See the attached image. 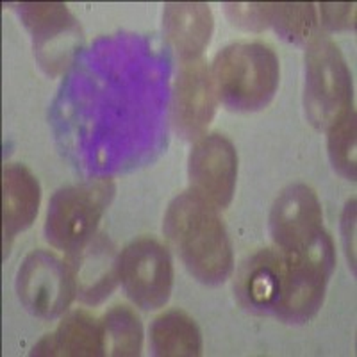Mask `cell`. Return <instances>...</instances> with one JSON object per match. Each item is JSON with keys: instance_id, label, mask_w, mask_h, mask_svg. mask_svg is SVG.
<instances>
[{"instance_id": "obj_6", "label": "cell", "mask_w": 357, "mask_h": 357, "mask_svg": "<svg viewBox=\"0 0 357 357\" xmlns=\"http://www.w3.org/2000/svg\"><path fill=\"white\" fill-rule=\"evenodd\" d=\"M17 293L33 317L54 320L65 314L77 295L68 259L50 250H33L18 268Z\"/></svg>"}, {"instance_id": "obj_2", "label": "cell", "mask_w": 357, "mask_h": 357, "mask_svg": "<svg viewBox=\"0 0 357 357\" xmlns=\"http://www.w3.org/2000/svg\"><path fill=\"white\" fill-rule=\"evenodd\" d=\"M211 75L223 106L252 113L266 107L275 97L280 81L279 57L263 41H238L216 54Z\"/></svg>"}, {"instance_id": "obj_18", "label": "cell", "mask_w": 357, "mask_h": 357, "mask_svg": "<svg viewBox=\"0 0 357 357\" xmlns=\"http://www.w3.org/2000/svg\"><path fill=\"white\" fill-rule=\"evenodd\" d=\"M104 347L107 356L134 357L142 354L143 325L127 305H114L102 318Z\"/></svg>"}, {"instance_id": "obj_9", "label": "cell", "mask_w": 357, "mask_h": 357, "mask_svg": "<svg viewBox=\"0 0 357 357\" xmlns=\"http://www.w3.org/2000/svg\"><path fill=\"white\" fill-rule=\"evenodd\" d=\"M15 9L33 36L34 52L41 66L49 72L66 66L81 38L77 20L68 8L59 2H24Z\"/></svg>"}, {"instance_id": "obj_4", "label": "cell", "mask_w": 357, "mask_h": 357, "mask_svg": "<svg viewBox=\"0 0 357 357\" xmlns=\"http://www.w3.org/2000/svg\"><path fill=\"white\" fill-rule=\"evenodd\" d=\"M114 197L111 178H97L57 190L45 216V238L57 250L75 254L95 238L102 215Z\"/></svg>"}, {"instance_id": "obj_21", "label": "cell", "mask_w": 357, "mask_h": 357, "mask_svg": "<svg viewBox=\"0 0 357 357\" xmlns=\"http://www.w3.org/2000/svg\"><path fill=\"white\" fill-rule=\"evenodd\" d=\"M225 13L232 25L259 33L270 27L272 17V2H238V4H225Z\"/></svg>"}, {"instance_id": "obj_22", "label": "cell", "mask_w": 357, "mask_h": 357, "mask_svg": "<svg viewBox=\"0 0 357 357\" xmlns=\"http://www.w3.org/2000/svg\"><path fill=\"white\" fill-rule=\"evenodd\" d=\"M321 22L329 31H350L356 27V4L349 2H325L320 6Z\"/></svg>"}, {"instance_id": "obj_19", "label": "cell", "mask_w": 357, "mask_h": 357, "mask_svg": "<svg viewBox=\"0 0 357 357\" xmlns=\"http://www.w3.org/2000/svg\"><path fill=\"white\" fill-rule=\"evenodd\" d=\"M270 27L289 43H309L318 36L317 6L311 2H272Z\"/></svg>"}, {"instance_id": "obj_13", "label": "cell", "mask_w": 357, "mask_h": 357, "mask_svg": "<svg viewBox=\"0 0 357 357\" xmlns=\"http://www.w3.org/2000/svg\"><path fill=\"white\" fill-rule=\"evenodd\" d=\"M77 295L86 304H100L113 293L118 279V254L106 238L89 241L82 250L70 254Z\"/></svg>"}, {"instance_id": "obj_17", "label": "cell", "mask_w": 357, "mask_h": 357, "mask_svg": "<svg viewBox=\"0 0 357 357\" xmlns=\"http://www.w3.org/2000/svg\"><path fill=\"white\" fill-rule=\"evenodd\" d=\"M151 350L158 357H197L202 334L190 314L178 309L161 312L151 325Z\"/></svg>"}, {"instance_id": "obj_11", "label": "cell", "mask_w": 357, "mask_h": 357, "mask_svg": "<svg viewBox=\"0 0 357 357\" xmlns=\"http://www.w3.org/2000/svg\"><path fill=\"white\" fill-rule=\"evenodd\" d=\"M218 106V93L211 68L202 59L183 63L174 86L172 122L184 139H199L211 126Z\"/></svg>"}, {"instance_id": "obj_8", "label": "cell", "mask_w": 357, "mask_h": 357, "mask_svg": "<svg viewBox=\"0 0 357 357\" xmlns=\"http://www.w3.org/2000/svg\"><path fill=\"white\" fill-rule=\"evenodd\" d=\"M188 177L193 193L216 209L232 202L238 178V154L223 134H204L193 145L188 158Z\"/></svg>"}, {"instance_id": "obj_3", "label": "cell", "mask_w": 357, "mask_h": 357, "mask_svg": "<svg viewBox=\"0 0 357 357\" xmlns=\"http://www.w3.org/2000/svg\"><path fill=\"white\" fill-rule=\"evenodd\" d=\"M352 75L340 47L318 34L305 50L304 107L318 130H329L352 109Z\"/></svg>"}, {"instance_id": "obj_14", "label": "cell", "mask_w": 357, "mask_h": 357, "mask_svg": "<svg viewBox=\"0 0 357 357\" xmlns=\"http://www.w3.org/2000/svg\"><path fill=\"white\" fill-rule=\"evenodd\" d=\"M41 202L38 178L24 165H6L2 172V234L4 250L13 240L33 225Z\"/></svg>"}, {"instance_id": "obj_10", "label": "cell", "mask_w": 357, "mask_h": 357, "mask_svg": "<svg viewBox=\"0 0 357 357\" xmlns=\"http://www.w3.org/2000/svg\"><path fill=\"white\" fill-rule=\"evenodd\" d=\"M324 213L317 191L304 183L280 191L270 211V236L280 252L307 247L324 231Z\"/></svg>"}, {"instance_id": "obj_16", "label": "cell", "mask_w": 357, "mask_h": 357, "mask_svg": "<svg viewBox=\"0 0 357 357\" xmlns=\"http://www.w3.org/2000/svg\"><path fill=\"white\" fill-rule=\"evenodd\" d=\"M162 27L183 63L197 61L215 31L211 8L200 2H174L165 6Z\"/></svg>"}, {"instance_id": "obj_20", "label": "cell", "mask_w": 357, "mask_h": 357, "mask_svg": "<svg viewBox=\"0 0 357 357\" xmlns=\"http://www.w3.org/2000/svg\"><path fill=\"white\" fill-rule=\"evenodd\" d=\"M327 152L333 168L341 177L356 181V111L352 109L340 118L327 130Z\"/></svg>"}, {"instance_id": "obj_7", "label": "cell", "mask_w": 357, "mask_h": 357, "mask_svg": "<svg viewBox=\"0 0 357 357\" xmlns=\"http://www.w3.org/2000/svg\"><path fill=\"white\" fill-rule=\"evenodd\" d=\"M118 279L138 307L159 309L174 288V264L168 248L154 238H138L118 254Z\"/></svg>"}, {"instance_id": "obj_23", "label": "cell", "mask_w": 357, "mask_h": 357, "mask_svg": "<svg viewBox=\"0 0 357 357\" xmlns=\"http://www.w3.org/2000/svg\"><path fill=\"white\" fill-rule=\"evenodd\" d=\"M356 199H352L345 206V211L341 216V234H343V247H345L354 273H356Z\"/></svg>"}, {"instance_id": "obj_12", "label": "cell", "mask_w": 357, "mask_h": 357, "mask_svg": "<svg viewBox=\"0 0 357 357\" xmlns=\"http://www.w3.org/2000/svg\"><path fill=\"white\" fill-rule=\"evenodd\" d=\"M286 257L279 248H263L243 261L236 273V296L245 309L273 314L284 288Z\"/></svg>"}, {"instance_id": "obj_5", "label": "cell", "mask_w": 357, "mask_h": 357, "mask_svg": "<svg viewBox=\"0 0 357 357\" xmlns=\"http://www.w3.org/2000/svg\"><path fill=\"white\" fill-rule=\"evenodd\" d=\"M284 288L273 317L286 324H305L320 311L336 266L333 238L321 231L307 247L284 252Z\"/></svg>"}, {"instance_id": "obj_1", "label": "cell", "mask_w": 357, "mask_h": 357, "mask_svg": "<svg viewBox=\"0 0 357 357\" xmlns=\"http://www.w3.org/2000/svg\"><path fill=\"white\" fill-rule=\"evenodd\" d=\"M218 211L190 190L172 200L162 222L188 272L207 286L225 282L234 268L231 238Z\"/></svg>"}, {"instance_id": "obj_15", "label": "cell", "mask_w": 357, "mask_h": 357, "mask_svg": "<svg viewBox=\"0 0 357 357\" xmlns=\"http://www.w3.org/2000/svg\"><path fill=\"white\" fill-rule=\"evenodd\" d=\"M31 356L98 357L106 356L102 321L86 311L68 312L56 329L41 337Z\"/></svg>"}]
</instances>
